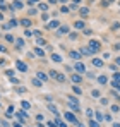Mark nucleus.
I'll list each match as a JSON object with an SVG mask.
<instances>
[{"label": "nucleus", "mask_w": 120, "mask_h": 127, "mask_svg": "<svg viewBox=\"0 0 120 127\" xmlns=\"http://www.w3.org/2000/svg\"><path fill=\"white\" fill-rule=\"evenodd\" d=\"M98 82H99V84H106V82H108V79H106L105 76H99V77H98Z\"/></svg>", "instance_id": "obj_7"}, {"label": "nucleus", "mask_w": 120, "mask_h": 127, "mask_svg": "<svg viewBox=\"0 0 120 127\" xmlns=\"http://www.w3.org/2000/svg\"><path fill=\"white\" fill-rule=\"evenodd\" d=\"M57 79H58V81H64V79H65V77H64V76H62V74H57Z\"/></svg>", "instance_id": "obj_25"}, {"label": "nucleus", "mask_w": 120, "mask_h": 127, "mask_svg": "<svg viewBox=\"0 0 120 127\" xmlns=\"http://www.w3.org/2000/svg\"><path fill=\"white\" fill-rule=\"evenodd\" d=\"M93 64H94L96 67H101V65H103V60H98V59H94V60H93Z\"/></svg>", "instance_id": "obj_10"}, {"label": "nucleus", "mask_w": 120, "mask_h": 127, "mask_svg": "<svg viewBox=\"0 0 120 127\" xmlns=\"http://www.w3.org/2000/svg\"><path fill=\"white\" fill-rule=\"evenodd\" d=\"M52 59H53L55 62H62V57H60V55H57V53H55V55H53Z\"/></svg>", "instance_id": "obj_13"}, {"label": "nucleus", "mask_w": 120, "mask_h": 127, "mask_svg": "<svg viewBox=\"0 0 120 127\" xmlns=\"http://www.w3.org/2000/svg\"><path fill=\"white\" fill-rule=\"evenodd\" d=\"M36 55H39V57H43V50H41V48H38V50H36Z\"/></svg>", "instance_id": "obj_19"}, {"label": "nucleus", "mask_w": 120, "mask_h": 127, "mask_svg": "<svg viewBox=\"0 0 120 127\" xmlns=\"http://www.w3.org/2000/svg\"><path fill=\"white\" fill-rule=\"evenodd\" d=\"M38 77H39V79H43V81H45V79H46V76H45V74H43V72H38Z\"/></svg>", "instance_id": "obj_18"}, {"label": "nucleus", "mask_w": 120, "mask_h": 127, "mask_svg": "<svg viewBox=\"0 0 120 127\" xmlns=\"http://www.w3.org/2000/svg\"><path fill=\"white\" fill-rule=\"evenodd\" d=\"M39 9H41V10H46V9H48V7H46V5H45V4H39Z\"/></svg>", "instance_id": "obj_26"}, {"label": "nucleus", "mask_w": 120, "mask_h": 127, "mask_svg": "<svg viewBox=\"0 0 120 127\" xmlns=\"http://www.w3.org/2000/svg\"><path fill=\"white\" fill-rule=\"evenodd\" d=\"M33 84H34V86H36V88H39V86H41V82H39V81H38V79H34V81H33Z\"/></svg>", "instance_id": "obj_20"}, {"label": "nucleus", "mask_w": 120, "mask_h": 127, "mask_svg": "<svg viewBox=\"0 0 120 127\" xmlns=\"http://www.w3.org/2000/svg\"><path fill=\"white\" fill-rule=\"evenodd\" d=\"M72 81L74 82H79V81H81V76H72Z\"/></svg>", "instance_id": "obj_17"}, {"label": "nucleus", "mask_w": 120, "mask_h": 127, "mask_svg": "<svg viewBox=\"0 0 120 127\" xmlns=\"http://www.w3.org/2000/svg\"><path fill=\"white\" fill-rule=\"evenodd\" d=\"M22 26H31V21H28V19H24V21H22Z\"/></svg>", "instance_id": "obj_21"}, {"label": "nucleus", "mask_w": 120, "mask_h": 127, "mask_svg": "<svg viewBox=\"0 0 120 127\" xmlns=\"http://www.w3.org/2000/svg\"><path fill=\"white\" fill-rule=\"evenodd\" d=\"M86 115H88V117L91 119V117H93V110H88V112H86Z\"/></svg>", "instance_id": "obj_27"}, {"label": "nucleus", "mask_w": 120, "mask_h": 127, "mask_svg": "<svg viewBox=\"0 0 120 127\" xmlns=\"http://www.w3.org/2000/svg\"><path fill=\"white\" fill-rule=\"evenodd\" d=\"M57 26H58V22H57V21H53V22H50V28H57Z\"/></svg>", "instance_id": "obj_24"}, {"label": "nucleus", "mask_w": 120, "mask_h": 127, "mask_svg": "<svg viewBox=\"0 0 120 127\" xmlns=\"http://www.w3.org/2000/svg\"><path fill=\"white\" fill-rule=\"evenodd\" d=\"M81 53H84V55H89V53H93V52H91L89 48H84V46H82V48H81Z\"/></svg>", "instance_id": "obj_12"}, {"label": "nucleus", "mask_w": 120, "mask_h": 127, "mask_svg": "<svg viewBox=\"0 0 120 127\" xmlns=\"http://www.w3.org/2000/svg\"><path fill=\"white\" fill-rule=\"evenodd\" d=\"M113 82L120 84V72H115V74H113Z\"/></svg>", "instance_id": "obj_6"}, {"label": "nucleus", "mask_w": 120, "mask_h": 127, "mask_svg": "<svg viewBox=\"0 0 120 127\" xmlns=\"http://www.w3.org/2000/svg\"><path fill=\"white\" fill-rule=\"evenodd\" d=\"M75 70L81 72V74H84V72H86V65H84L82 62H77V64H75Z\"/></svg>", "instance_id": "obj_3"}, {"label": "nucleus", "mask_w": 120, "mask_h": 127, "mask_svg": "<svg viewBox=\"0 0 120 127\" xmlns=\"http://www.w3.org/2000/svg\"><path fill=\"white\" fill-rule=\"evenodd\" d=\"M12 7H14V9H21V7H22V4H21V2H14V5H12Z\"/></svg>", "instance_id": "obj_14"}, {"label": "nucleus", "mask_w": 120, "mask_h": 127, "mask_svg": "<svg viewBox=\"0 0 120 127\" xmlns=\"http://www.w3.org/2000/svg\"><path fill=\"white\" fill-rule=\"evenodd\" d=\"M117 64H118V65H120V59H117Z\"/></svg>", "instance_id": "obj_30"}, {"label": "nucleus", "mask_w": 120, "mask_h": 127, "mask_svg": "<svg viewBox=\"0 0 120 127\" xmlns=\"http://www.w3.org/2000/svg\"><path fill=\"white\" fill-rule=\"evenodd\" d=\"M89 127H99V124L94 122V120H91V122H89Z\"/></svg>", "instance_id": "obj_15"}, {"label": "nucleus", "mask_w": 120, "mask_h": 127, "mask_svg": "<svg viewBox=\"0 0 120 127\" xmlns=\"http://www.w3.org/2000/svg\"><path fill=\"white\" fill-rule=\"evenodd\" d=\"M96 119H98V122H99V120H103V115L98 112V113H96Z\"/></svg>", "instance_id": "obj_23"}, {"label": "nucleus", "mask_w": 120, "mask_h": 127, "mask_svg": "<svg viewBox=\"0 0 120 127\" xmlns=\"http://www.w3.org/2000/svg\"><path fill=\"white\" fill-rule=\"evenodd\" d=\"M75 28H77V29H84V22H82V21H77V22H75Z\"/></svg>", "instance_id": "obj_9"}, {"label": "nucleus", "mask_w": 120, "mask_h": 127, "mask_svg": "<svg viewBox=\"0 0 120 127\" xmlns=\"http://www.w3.org/2000/svg\"><path fill=\"white\" fill-rule=\"evenodd\" d=\"M15 43H17V46H22V45H24V41H22V40H15Z\"/></svg>", "instance_id": "obj_22"}, {"label": "nucleus", "mask_w": 120, "mask_h": 127, "mask_svg": "<svg viewBox=\"0 0 120 127\" xmlns=\"http://www.w3.org/2000/svg\"><path fill=\"white\" fill-rule=\"evenodd\" d=\"M17 115H19V119H21V120H26V119H28V115H26L24 112H17Z\"/></svg>", "instance_id": "obj_11"}, {"label": "nucleus", "mask_w": 120, "mask_h": 127, "mask_svg": "<svg viewBox=\"0 0 120 127\" xmlns=\"http://www.w3.org/2000/svg\"><path fill=\"white\" fill-rule=\"evenodd\" d=\"M70 57H72V59H75V60H79V59H81V55H79L77 52H70Z\"/></svg>", "instance_id": "obj_8"}, {"label": "nucleus", "mask_w": 120, "mask_h": 127, "mask_svg": "<svg viewBox=\"0 0 120 127\" xmlns=\"http://www.w3.org/2000/svg\"><path fill=\"white\" fill-rule=\"evenodd\" d=\"M69 106H70V110L77 112V110H79V103H77V98H70V100H69Z\"/></svg>", "instance_id": "obj_1"}, {"label": "nucleus", "mask_w": 120, "mask_h": 127, "mask_svg": "<svg viewBox=\"0 0 120 127\" xmlns=\"http://www.w3.org/2000/svg\"><path fill=\"white\" fill-rule=\"evenodd\" d=\"M12 127H21V124H14V125H12Z\"/></svg>", "instance_id": "obj_28"}, {"label": "nucleus", "mask_w": 120, "mask_h": 127, "mask_svg": "<svg viewBox=\"0 0 120 127\" xmlns=\"http://www.w3.org/2000/svg\"><path fill=\"white\" fill-rule=\"evenodd\" d=\"M65 119H67L69 122H72V124H75V117H74V113H70V112H67V113H65Z\"/></svg>", "instance_id": "obj_4"}, {"label": "nucleus", "mask_w": 120, "mask_h": 127, "mask_svg": "<svg viewBox=\"0 0 120 127\" xmlns=\"http://www.w3.org/2000/svg\"><path fill=\"white\" fill-rule=\"evenodd\" d=\"M113 127H120V124H113Z\"/></svg>", "instance_id": "obj_29"}, {"label": "nucleus", "mask_w": 120, "mask_h": 127, "mask_svg": "<svg viewBox=\"0 0 120 127\" xmlns=\"http://www.w3.org/2000/svg\"><path fill=\"white\" fill-rule=\"evenodd\" d=\"M67 33V28L64 26V28H60V31H58V34H65Z\"/></svg>", "instance_id": "obj_16"}, {"label": "nucleus", "mask_w": 120, "mask_h": 127, "mask_svg": "<svg viewBox=\"0 0 120 127\" xmlns=\"http://www.w3.org/2000/svg\"><path fill=\"white\" fill-rule=\"evenodd\" d=\"M15 65H17V69H19V70H22V72H26V70H28V67H26L22 62H15Z\"/></svg>", "instance_id": "obj_5"}, {"label": "nucleus", "mask_w": 120, "mask_h": 127, "mask_svg": "<svg viewBox=\"0 0 120 127\" xmlns=\"http://www.w3.org/2000/svg\"><path fill=\"white\" fill-rule=\"evenodd\" d=\"M99 48H101V45H99V41H94V40H93V41H89V50H91L93 53H94V52H98Z\"/></svg>", "instance_id": "obj_2"}]
</instances>
